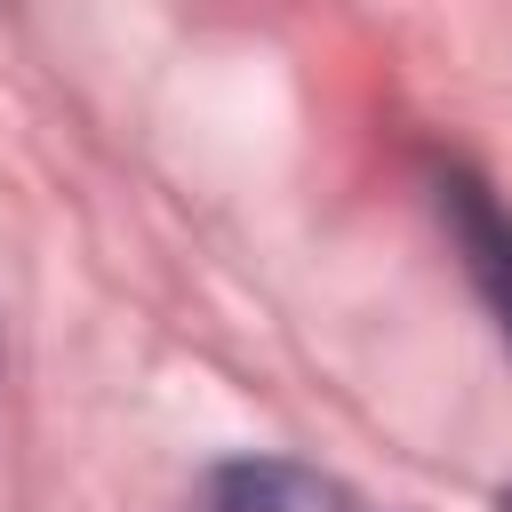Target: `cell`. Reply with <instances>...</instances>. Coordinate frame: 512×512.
Wrapping results in <instances>:
<instances>
[{
  "label": "cell",
  "mask_w": 512,
  "mask_h": 512,
  "mask_svg": "<svg viewBox=\"0 0 512 512\" xmlns=\"http://www.w3.org/2000/svg\"><path fill=\"white\" fill-rule=\"evenodd\" d=\"M432 208H440V224H448V240H456L472 288L488 296L496 328L512 336V208H504L472 168H456V160L432 168Z\"/></svg>",
  "instance_id": "cell-1"
},
{
  "label": "cell",
  "mask_w": 512,
  "mask_h": 512,
  "mask_svg": "<svg viewBox=\"0 0 512 512\" xmlns=\"http://www.w3.org/2000/svg\"><path fill=\"white\" fill-rule=\"evenodd\" d=\"M200 512H368L344 480L312 472V464H288V456H240L208 480V504Z\"/></svg>",
  "instance_id": "cell-2"
},
{
  "label": "cell",
  "mask_w": 512,
  "mask_h": 512,
  "mask_svg": "<svg viewBox=\"0 0 512 512\" xmlns=\"http://www.w3.org/2000/svg\"><path fill=\"white\" fill-rule=\"evenodd\" d=\"M504 512H512V488H504Z\"/></svg>",
  "instance_id": "cell-3"
}]
</instances>
